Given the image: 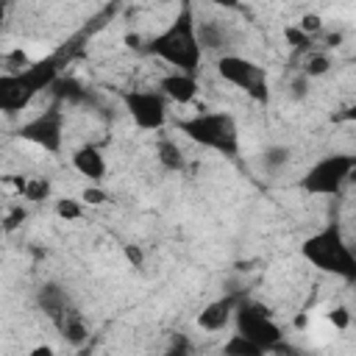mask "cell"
<instances>
[{"instance_id":"obj_1","label":"cell","mask_w":356,"mask_h":356,"mask_svg":"<svg viewBox=\"0 0 356 356\" xmlns=\"http://www.w3.org/2000/svg\"><path fill=\"white\" fill-rule=\"evenodd\" d=\"M145 50L170 64L172 72H184V75H195L200 72L203 64V50L197 44V33H195V8L189 3H181L178 14L145 42Z\"/></svg>"},{"instance_id":"obj_2","label":"cell","mask_w":356,"mask_h":356,"mask_svg":"<svg viewBox=\"0 0 356 356\" xmlns=\"http://www.w3.org/2000/svg\"><path fill=\"white\" fill-rule=\"evenodd\" d=\"M67 61L58 53H50L31 61V67H25L22 72H0V111L3 114L25 111L42 92L53 89Z\"/></svg>"},{"instance_id":"obj_3","label":"cell","mask_w":356,"mask_h":356,"mask_svg":"<svg viewBox=\"0 0 356 356\" xmlns=\"http://www.w3.org/2000/svg\"><path fill=\"white\" fill-rule=\"evenodd\" d=\"M175 131L225 159H234L239 153V128L228 111H197L192 117L175 120Z\"/></svg>"},{"instance_id":"obj_4","label":"cell","mask_w":356,"mask_h":356,"mask_svg":"<svg viewBox=\"0 0 356 356\" xmlns=\"http://www.w3.org/2000/svg\"><path fill=\"white\" fill-rule=\"evenodd\" d=\"M300 253L320 273H331V275H339L345 281L356 278V253L350 250V245L342 236V228L337 222H328L325 228L314 231L300 245Z\"/></svg>"},{"instance_id":"obj_5","label":"cell","mask_w":356,"mask_h":356,"mask_svg":"<svg viewBox=\"0 0 356 356\" xmlns=\"http://www.w3.org/2000/svg\"><path fill=\"white\" fill-rule=\"evenodd\" d=\"M356 170V156L350 153H328L317 159L300 178V189L306 195H320V197H334L342 192V186L353 178Z\"/></svg>"},{"instance_id":"obj_6","label":"cell","mask_w":356,"mask_h":356,"mask_svg":"<svg viewBox=\"0 0 356 356\" xmlns=\"http://www.w3.org/2000/svg\"><path fill=\"white\" fill-rule=\"evenodd\" d=\"M234 331L242 334V337H248L250 342H256V345L264 348L267 353H270L278 342L286 339V337H284V328L275 323V317L270 314V309H267L264 303L253 300V298H245V295L239 298L236 312H234Z\"/></svg>"},{"instance_id":"obj_7","label":"cell","mask_w":356,"mask_h":356,"mask_svg":"<svg viewBox=\"0 0 356 356\" xmlns=\"http://www.w3.org/2000/svg\"><path fill=\"white\" fill-rule=\"evenodd\" d=\"M214 67H217V75L225 83L242 89L248 97H253L259 103L267 100V95H270L267 92V70L259 61H253L248 56H239V53H220Z\"/></svg>"},{"instance_id":"obj_8","label":"cell","mask_w":356,"mask_h":356,"mask_svg":"<svg viewBox=\"0 0 356 356\" xmlns=\"http://www.w3.org/2000/svg\"><path fill=\"white\" fill-rule=\"evenodd\" d=\"M64 122H67L64 103L53 100L44 111H39L28 122H22L17 136L31 142L33 147H39L44 153H61V147H64Z\"/></svg>"},{"instance_id":"obj_9","label":"cell","mask_w":356,"mask_h":356,"mask_svg":"<svg viewBox=\"0 0 356 356\" xmlns=\"http://www.w3.org/2000/svg\"><path fill=\"white\" fill-rule=\"evenodd\" d=\"M122 106L139 131H161L167 125L170 103L156 86L153 89H125Z\"/></svg>"},{"instance_id":"obj_10","label":"cell","mask_w":356,"mask_h":356,"mask_svg":"<svg viewBox=\"0 0 356 356\" xmlns=\"http://www.w3.org/2000/svg\"><path fill=\"white\" fill-rule=\"evenodd\" d=\"M50 323H53V328L58 331V337H61L67 345H72L75 350L83 348V345H89V323H86L83 312H81L72 300H70L61 312H56V314L50 317Z\"/></svg>"},{"instance_id":"obj_11","label":"cell","mask_w":356,"mask_h":356,"mask_svg":"<svg viewBox=\"0 0 356 356\" xmlns=\"http://www.w3.org/2000/svg\"><path fill=\"white\" fill-rule=\"evenodd\" d=\"M239 298H242V295L228 292V295H222V298L206 303V306L200 309V314H197V328L206 331V334H217V331L228 328V325L234 323V312H236Z\"/></svg>"},{"instance_id":"obj_12","label":"cell","mask_w":356,"mask_h":356,"mask_svg":"<svg viewBox=\"0 0 356 356\" xmlns=\"http://www.w3.org/2000/svg\"><path fill=\"white\" fill-rule=\"evenodd\" d=\"M72 170L81 175V178H86L89 184H103V178H106V172H108V161H106V153L95 145V142H86V145H81V147H75V153H72Z\"/></svg>"},{"instance_id":"obj_13","label":"cell","mask_w":356,"mask_h":356,"mask_svg":"<svg viewBox=\"0 0 356 356\" xmlns=\"http://www.w3.org/2000/svg\"><path fill=\"white\" fill-rule=\"evenodd\" d=\"M167 103H178V106H189L197 92H200V83L195 75H184V72H167L159 78V86H156Z\"/></svg>"},{"instance_id":"obj_14","label":"cell","mask_w":356,"mask_h":356,"mask_svg":"<svg viewBox=\"0 0 356 356\" xmlns=\"http://www.w3.org/2000/svg\"><path fill=\"white\" fill-rule=\"evenodd\" d=\"M195 33H197V44H200L203 56H206L209 50L220 53V50L228 44V28H225V22H220V19H197V17H195Z\"/></svg>"},{"instance_id":"obj_15","label":"cell","mask_w":356,"mask_h":356,"mask_svg":"<svg viewBox=\"0 0 356 356\" xmlns=\"http://www.w3.org/2000/svg\"><path fill=\"white\" fill-rule=\"evenodd\" d=\"M8 181L14 184L19 197H25L31 203H44L53 195V184L44 175H8Z\"/></svg>"},{"instance_id":"obj_16","label":"cell","mask_w":356,"mask_h":356,"mask_svg":"<svg viewBox=\"0 0 356 356\" xmlns=\"http://www.w3.org/2000/svg\"><path fill=\"white\" fill-rule=\"evenodd\" d=\"M156 161H159L167 172H184V170H186V156H184V150L178 147V142L170 139V136H161V139L156 142Z\"/></svg>"},{"instance_id":"obj_17","label":"cell","mask_w":356,"mask_h":356,"mask_svg":"<svg viewBox=\"0 0 356 356\" xmlns=\"http://www.w3.org/2000/svg\"><path fill=\"white\" fill-rule=\"evenodd\" d=\"M67 303H70V295H67V289L58 286V284H42L39 292H36V306L44 312L47 320H50L56 312H61Z\"/></svg>"},{"instance_id":"obj_18","label":"cell","mask_w":356,"mask_h":356,"mask_svg":"<svg viewBox=\"0 0 356 356\" xmlns=\"http://www.w3.org/2000/svg\"><path fill=\"white\" fill-rule=\"evenodd\" d=\"M334 64H331V56H328V50H323V47H312L309 53H303V58H300V75L303 78H320V75H325L328 70H331Z\"/></svg>"},{"instance_id":"obj_19","label":"cell","mask_w":356,"mask_h":356,"mask_svg":"<svg viewBox=\"0 0 356 356\" xmlns=\"http://www.w3.org/2000/svg\"><path fill=\"white\" fill-rule=\"evenodd\" d=\"M220 356H267L264 348H259L256 342H250L242 334H228V339L220 345Z\"/></svg>"},{"instance_id":"obj_20","label":"cell","mask_w":356,"mask_h":356,"mask_svg":"<svg viewBox=\"0 0 356 356\" xmlns=\"http://www.w3.org/2000/svg\"><path fill=\"white\" fill-rule=\"evenodd\" d=\"M289 147H284V145H273V147H267L264 150V159H261V164L270 170V172H275V170H281L284 164H289Z\"/></svg>"},{"instance_id":"obj_21","label":"cell","mask_w":356,"mask_h":356,"mask_svg":"<svg viewBox=\"0 0 356 356\" xmlns=\"http://www.w3.org/2000/svg\"><path fill=\"white\" fill-rule=\"evenodd\" d=\"M56 214H58L61 220H67V222L81 220V217H83V203L75 200V197H61V200H56Z\"/></svg>"},{"instance_id":"obj_22","label":"cell","mask_w":356,"mask_h":356,"mask_svg":"<svg viewBox=\"0 0 356 356\" xmlns=\"http://www.w3.org/2000/svg\"><path fill=\"white\" fill-rule=\"evenodd\" d=\"M195 350H192V339L186 337V334H175L172 339H170V345H167V350H164V356H192Z\"/></svg>"},{"instance_id":"obj_23","label":"cell","mask_w":356,"mask_h":356,"mask_svg":"<svg viewBox=\"0 0 356 356\" xmlns=\"http://www.w3.org/2000/svg\"><path fill=\"white\" fill-rule=\"evenodd\" d=\"M106 200H108V195H106V189L97 186V184H89V186L81 192V203H83V206H103Z\"/></svg>"},{"instance_id":"obj_24","label":"cell","mask_w":356,"mask_h":356,"mask_svg":"<svg viewBox=\"0 0 356 356\" xmlns=\"http://www.w3.org/2000/svg\"><path fill=\"white\" fill-rule=\"evenodd\" d=\"M267 356H312V353H309V350H303L300 345H295V342H286V339H284V342H278Z\"/></svg>"},{"instance_id":"obj_25","label":"cell","mask_w":356,"mask_h":356,"mask_svg":"<svg viewBox=\"0 0 356 356\" xmlns=\"http://www.w3.org/2000/svg\"><path fill=\"white\" fill-rule=\"evenodd\" d=\"M328 320L334 323V328L345 331V328L350 325V312H348V306H334V309L328 312Z\"/></svg>"},{"instance_id":"obj_26","label":"cell","mask_w":356,"mask_h":356,"mask_svg":"<svg viewBox=\"0 0 356 356\" xmlns=\"http://www.w3.org/2000/svg\"><path fill=\"white\" fill-rule=\"evenodd\" d=\"M28 217V211L22 209V206H17V209H11L8 214H6V220H3V228L6 231H14V228H19V222Z\"/></svg>"},{"instance_id":"obj_27","label":"cell","mask_w":356,"mask_h":356,"mask_svg":"<svg viewBox=\"0 0 356 356\" xmlns=\"http://www.w3.org/2000/svg\"><path fill=\"white\" fill-rule=\"evenodd\" d=\"M122 253H125V259H128L134 267H142L145 253H142V248H139V245H125V248H122Z\"/></svg>"},{"instance_id":"obj_28","label":"cell","mask_w":356,"mask_h":356,"mask_svg":"<svg viewBox=\"0 0 356 356\" xmlns=\"http://www.w3.org/2000/svg\"><path fill=\"white\" fill-rule=\"evenodd\" d=\"M306 92H309V78H303L300 72H298V78L292 81V97H306Z\"/></svg>"},{"instance_id":"obj_29","label":"cell","mask_w":356,"mask_h":356,"mask_svg":"<svg viewBox=\"0 0 356 356\" xmlns=\"http://www.w3.org/2000/svg\"><path fill=\"white\" fill-rule=\"evenodd\" d=\"M28 356H58V353H56V348H53V345H44V342H42V345L31 348V350H28Z\"/></svg>"},{"instance_id":"obj_30","label":"cell","mask_w":356,"mask_h":356,"mask_svg":"<svg viewBox=\"0 0 356 356\" xmlns=\"http://www.w3.org/2000/svg\"><path fill=\"white\" fill-rule=\"evenodd\" d=\"M75 356H92V345H83V348H78V350H75Z\"/></svg>"},{"instance_id":"obj_31","label":"cell","mask_w":356,"mask_h":356,"mask_svg":"<svg viewBox=\"0 0 356 356\" xmlns=\"http://www.w3.org/2000/svg\"><path fill=\"white\" fill-rule=\"evenodd\" d=\"M3 14H6V6H0V22H3Z\"/></svg>"}]
</instances>
